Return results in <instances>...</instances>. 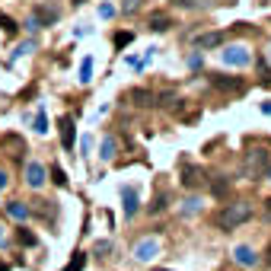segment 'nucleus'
<instances>
[{"instance_id": "1", "label": "nucleus", "mask_w": 271, "mask_h": 271, "mask_svg": "<svg viewBox=\"0 0 271 271\" xmlns=\"http://www.w3.org/2000/svg\"><path fill=\"white\" fill-rule=\"evenodd\" d=\"M249 217H252V204H249V201H233V204L217 207L214 217H211V223L217 226V230L230 233V230H239V226L246 223Z\"/></svg>"}, {"instance_id": "2", "label": "nucleus", "mask_w": 271, "mask_h": 271, "mask_svg": "<svg viewBox=\"0 0 271 271\" xmlns=\"http://www.w3.org/2000/svg\"><path fill=\"white\" fill-rule=\"evenodd\" d=\"M268 166H271L268 150H261V147H249V150L242 153L239 176H242V179H261V176L268 172Z\"/></svg>"}, {"instance_id": "3", "label": "nucleus", "mask_w": 271, "mask_h": 271, "mask_svg": "<svg viewBox=\"0 0 271 271\" xmlns=\"http://www.w3.org/2000/svg\"><path fill=\"white\" fill-rule=\"evenodd\" d=\"M220 58H223V64H230V67H246L252 64V51L246 45H226L220 51Z\"/></svg>"}, {"instance_id": "4", "label": "nucleus", "mask_w": 271, "mask_h": 271, "mask_svg": "<svg viewBox=\"0 0 271 271\" xmlns=\"http://www.w3.org/2000/svg\"><path fill=\"white\" fill-rule=\"evenodd\" d=\"M156 255H160V239H156V236H147V239H141L134 246V258L137 261H153Z\"/></svg>"}, {"instance_id": "5", "label": "nucleus", "mask_w": 271, "mask_h": 271, "mask_svg": "<svg viewBox=\"0 0 271 271\" xmlns=\"http://www.w3.org/2000/svg\"><path fill=\"white\" fill-rule=\"evenodd\" d=\"M182 185H185V188H191V191H195V188H201V185H204V169H201V166H182Z\"/></svg>"}, {"instance_id": "6", "label": "nucleus", "mask_w": 271, "mask_h": 271, "mask_svg": "<svg viewBox=\"0 0 271 271\" xmlns=\"http://www.w3.org/2000/svg\"><path fill=\"white\" fill-rule=\"evenodd\" d=\"M211 86H214V90H223V93H236V90H242V77L214 74V77H211Z\"/></svg>"}, {"instance_id": "7", "label": "nucleus", "mask_w": 271, "mask_h": 271, "mask_svg": "<svg viewBox=\"0 0 271 271\" xmlns=\"http://www.w3.org/2000/svg\"><path fill=\"white\" fill-rule=\"evenodd\" d=\"M45 166L42 163H26V185H32V188H42L45 185Z\"/></svg>"}, {"instance_id": "8", "label": "nucleus", "mask_w": 271, "mask_h": 271, "mask_svg": "<svg viewBox=\"0 0 271 271\" xmlns=\"http://www.w3.org/2000/svg\"><path fill=\"white\" fill-rule=\"evenodd\" d=\"M191 45H195L198 51H204V48H220V45H223V32H204V36H195V39H191Z\"/></svg>"}, {"instance_id": "9", "label": "nucleus", "mask_w": 271, "mask_h": 271, "mask_svg": "<svg viewBox=\"0 0 271 271\" xmlns=\"http://www.w3.org/2000/svg\"><path fill=\"white\" fill-rule=\"evenodd\" d=\"M61 141H64L67 150H74V144H77V128H74V118H61Z\"/></svg>"}, {"instance_id": "10", "label": "nucleus", "mask_w": 271, "mask_h": 271, "mask_svg": "<svg viewBox=\"0 0 271 271\" xmlns=\"http://www.w3.org/2000/svg\"><path fill=\"white\" fill-rule=\"evenodd\" d=\"M121 198H125V217H134L137 214V204H141V201H137V191L131 188V185H125V188H121Z\"/></svg>"}, {"instance_id": "11", "label": "nucleus", "mask_w": 271, "mask_h": 271, "mask_svg": "<svg viewBox=\"0 0 271 271\" xmlns=\"http://www.w3.org/2000/svg\"><path fill=\"white\" fill-rule=\"evenodd\" d=\"M233 255H236V261H239V265H258V255H255V249H249V246H236L233 249Z\"/></svg>"}, {"instance_id": "12", "label": "nucleus", "mask_w": 271, "mask_h": 271, "mask_svg": "<svg viewBox=\"0 0 271 271\" xmlns=\"http://www.w3.org/2000/svg\"><path fill=\"white\" fill-rule=\"evenodd\" d=\"M4 144H7V150H13L10 156H16V160H23V153H26V141L20 134H7L4 137Z\"/></svg>"}, {"instance_id": "13", "label": "nucleus", "mask_w": 271, "mask_h": 271, "mask_svg": "<svg viewBox=\"0 0 271 271\" xmlns=\"http://www.w3.org/2000/svg\"><path fill=\"white\" fill-rule=\"evenodd\" d=\"M131 99H134V106H141V109H147V106H156V96H153L150 90H144V86H141V90H134V93H131Z\"/></svg>"}, {"instance_id": "14", "label": "nucleus", "mask_w": 271, "mask_h": 271, "mask_svg": "<svg viewBox=\"0 0 271 271\" xmlns=\"http://www.w3.org/2000/svg\"><path fill=\"white\" fill-rule=\"evenodd\" d=\"M7 214H10L13 220H26V217H29V207H26L23 201H13V204H7Z\"/></svg>"}, {"instance_id": "15", "label": "nucleus", "mask_w": 271, "mask_h": 271, "mask_svg": "<svg viewBox=\"0 0 271 271\" xmlns=\"http://www.w3.org/2000/svg\"><path fill=\"white\" fill-rule=\"evenodd\" d=\"M169 26H172V20H169L166 13H156V16H150V29H153V32H166Z\"/></svg>"}, {"instance_id": "16", "label": "nucleus", "mask_w": 271, "mask_h": 271, "mask_svg": "<svg viewBox=\"0 0 271 271\" xmlns=\"http://www.w3.org/2000/svg\"><path fill=\"white\" fill-rule=\"evenodd\" d=\"M201 204H204L201 198H188L185 204H182V214H185V217H195V214L201 211Z\"/></svg>"}, {"instance_id": "17", "label": "nucleus", "mask_w": 271, "mask_h": 271, "mask_svg": "<svg viewBox=\"0 0 271 271\" xmlns=\"http://www.w3.org/2000/svg\"><path fill=\"white\" fill-rule=\"evenodd\" d=\"M115 150H118V144L112 141V137H106V141H102V147H99V156H102V160H112V156H115Z\"/></svg>"}, {"instance_id": "18", "label": "nucleus", "mask_w": 271, "mask_h": 271, "mask_svg": "<svg viewBox=\"0 0 271 271\" xmlns=\"http://www.w3.org/2000/svg\"><path fill=\"white\" fill-rule=\"evenodd\" d=\"M93 80V58H83L80 61V83H90Z\"/></svg>"}, {"instance_id": "19", "label": "nucleus", "mask_w": 271, "mask_h": 271, "mask_svg": "<svg viewBox=\"0 0 271 271\" xmlns=\"http://www.w3.org/2000/svg\"><path fill=\"white\" fill-rule=\"evenodd\" d=\"M51 182L61 185V188H67V172L61 169V166H51Z\"/></svg>"}, {"instance_id": "20", "label": "nucleus", "mask_w": 271, "mask_h": 271, "mask_svg": "<svg viewBox=\"0 0 271 271\" xmlns=\"http://www.w3.org/2000/svg\"><path fill=\"white\" fill-rule=\"evenodd\" d=\"M0 29H4V32H10V36H16V32H20V26H16L7 13H0Z\"/></svg>"}, {"instance_id": "21", "label": "nucleus", "mask_w": 271, "mask_h": 271, "mask_svg": "<svg viewBox=\"0 0 271 271\" xmlns=\"http://www.w3.org/2000/svg\"><path fill=\"white\" fill-rule=\"evenodd\" d=\"M83 265H86V252H77L71 258V265H67V271H83Z\"/></svg>"}, {"instance_id": "22", "label": "nucleus", "mask_w": 271, "mask_h": 271, "mask_svg": "<svg viewBox=\"0 0 271 271\" xmlns=\"http://www.w3.org/2000/svg\"><path fill=\"white\" fill-rule=\"evenodd\" d=\"M160 211H166V195H163V191L153 198V204H150V214H160Z\"/></svg>"}, {"instance_id": "23", "label": "nucleus", "mask_w": 271, "mask_h": 271, "mask_svg": "<svg viewBox=\"0 0 271 271\" xmlns=\"http://www.w3.org/2000/svg\"><path fill=\"white\" fill-rule=\"evenodd\" d=\"M36 131H39V134H45V131H48V118H45V109H39V118H36Z\"/></svg>"}, {"instance_id": "24", "label": "nucleus", "mask_w": 271, "mask_h": 271, "mask_svg": "<svg viewBox=\"0 0 271 271\" xmlns=\"http://www.w3.org/2000/svg\"><path fill=\"white\" fill-rule=\"evenodd\" d=\"M29 51H32V42H23V45H20V48L13 51V58H10V61H20L23 55H29Z\"/></svg>"}, {"instance_id": "25", "label": "nucleus", "mask_w": 271, "mask_h": 271, "mask_svg": "<svg viewBox=\"0 0 271 271\" xmlns=\"http://www.w3.org/2000/svg\"><path fill=\"white\" fill-rule=\"evenodd\" d=\"M131 45V32H118L115 36V48H128Z\"/></svg>"}, {"instance_id": "26", "label": "nucleus", "mask_w": 271, "mask_h": 271, "mask_svg": "<svg viewBox=\"0 0 271 271\" xmlns=\"http://www.w3.org/2000/svg\"><path fill=\"white\" fill-rule=\"evenodd\" d=\"M211 191H214V195H226V191H230V182H214V185H211Z\"/></svg>"}, {"instance_id": "27", "label": "nucleus", "mask_w": 271, "mask_h": 271, "mask_svg": "<svg viewBox=\"0 0 271 271\" xmlns=\"http://www.w3.org/2000/svg\"><path fill=\"white\" fill-rule=\"evenodd\" d=\"M258 74H261V83H271V67L265 61H258Z\"/></svg>"}, {"instance_id": "28", "label": "nucleus", "mask_w": 271, "mask_h": 271, "mask_svg": "<svg viewBox=\"0 0 271 271\" xmlns=\"http://www.w3.org/2000/svg\"><path fill=\"white\" fill-rule=\"evenodd\" d=\"M141 4H144V0H121V10H125V13H134Z\"/></svg>"}, {"instance_id": "29", "label": "nucleus", "mask_w": 271, "mask_h": 271, "mask_svg": "<svg viewBox=\"0 0 271 271\" xmlns=\"http://www.w3.org/2000/svg\"><path fill=\"white\" fill-rule=\"evenodd\" d=\"M99 16H102V20H112V16H115V7H112V4H102V7H99Z\"/></svg>"}, {"instance_id": "30", "label": "nucleus", "mask_w": 271, "mask_h": 271, "mask_svg": "<svg viewBox=\"0 0 271 271\" xmlns=\"http://www.w3.org/2000/svg\"><path fill=\"white\" fill-rule=\"evenodd\" d=\"M20 242H23V246H32V242H36V236H32L29 230H20Z\"/></svg>"}, {"instance_id": "31", "label": "nucleus", "mask_w": 271, "mask_h": 271, "mask_svg": "<svg viewBox=\"0 0 271 271\" xmlns=\"http://www.w3.org/2000/svg\"><path fill=\"white\" fill-rule=\"evenodd\" d=\"M176 4H179V7H198L201 0H176Z\"/></svg>"}, {"instance_id": "32", "label": "nucleus", "mask_w": 271, "mask_h": 271, "mask_svg": "<svg viewBox=\"0 0 271 271\" xmlns=\"http://www.w3.org/2000/svg\"><path fill=\"white\" fill-rule=\"evenodd\" d=\"M265 220L271 223V201H265Z\"/></svg>"}, {"instance_id": "33", "label": "nucleus", "mask_w": 271, "mask_h": 271, "mask_svg": "<svg viewBox=\"0 0 271 271\" xmlns=\"http://www.w3.org/2000/svg\"><path fill=\"white\" fill-rule=\"evenodd\" d=\"M261 112H265V115H271V102H261Z\"/></svg>"}, {"instance_id": "34", "label": "nucleus", "mask_w": 271, "mask_h": 271, "mask_svg": "<svg viewBox=\"0 0 271 271\" xmlns=\"http://www.w3.org/2000/svg\"><path fill=\"white\" fill-rule=\"evenodd\" d=\"M7 182H10V179H7V172H0V188H4Z\"/></svg>"}, {"instance_id": "35", "label": "nucleus", "mask_w": 271, "mask_h": 271, "mask_svg": "<svg viewBox=\"0 0 271 271\" xmlns=\"http://www.w3.org/2000/svg\"><path fill=\"white\" fill-rule=\"evenodd\" d=\"M0 246H4V226H0Z\"/></svg>"}, {"instance_id": "36", "label": "nucleus", "mask_w": 271, "mask_h": 271, "mask_svg": "<svg viewBox=\"0 0 271 271\" xmlns=\"http://www.w3.org/2000/svg\"><path fill=\"white\" fill-rule=\"evenodd\" d=\"M0 271H7V261H0Z\"/></svg>"}, {"instance_id": "37", "label": "nucleus", "mask_w": 271, "mask_h": 271, "mask_svg": "<svg viewBox=\"0 0 271 271\" xmlns=\"http://www.w3.org/2000/svg\"><path fill=\"white\" fill-rule=\"evenodd\" d=\"M71 4H74V7H77V4H83V0H71Z\"/></svg>"}, {"instance_id": "38", "label": "nucleus", "mask_w": 271, "mask_h": 271, "mask_svg": "<svg viewBox=\"0 0 271 271\" xmlns=\"http://www.w3.org/2000/svg\"><path fill=\"white\" fill-rule=\"evenodd\" d=\"M268 179H271V166H268Z\"/></svg>"}, {"instance_id": "39", "label": "nucleus", "mask_w": 271, "mask_h": 271, "mask_svg": "<svg viewBox=\"0 0 271 271\" xmlns=\"http://www.w3.org/2000/svg\"><path fill=\"white\" fill-rule=\"evenodd\" d=\"M268 255H271V246H268Z\"/></svg>"}]
</instances>
